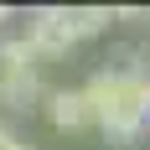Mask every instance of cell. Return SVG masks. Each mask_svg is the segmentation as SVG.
Returning a JSON list of instances; mask_svg holds the SVG:
<instances>
[{
  "mask_svg": "<svg viewBox=\"0 0 150 150\" xmlns=\"http://www.w3.org/2000/svg\"><path fill=\"white\" fill-rule=\"evenodd\" d=\"M5 140H16V135H11V129H5V124H0V145H5Z\"/></svg>",
  "mask_w": 150,
  "mask_h": 150,
  "instance_id": "6",
  "label": "cell"
},
{
  "mask_svg": "<svg viewBox=\"0 0 150 150\" xmlns=\"http://www.w3.org/2000/svg\"><path fill=\"white\" fill-rule=\"evenodd\" d=\"M36 67L42 62L31 57L26 36H5L0 42V104L5 109H31V98H36Z\"/></svg>",
  "mask_w": 150,
  "mask_h": 150,
  "instance_id": "2",
  "label": "cell"
},
{
  "mask_svg": "<svg viewBox=\"0 0 150 150\" xmlns=\"http://www.w3.org/2000/svg\"><path fill=\"white\" fill-rule=\"evenodd\" d=\"M47 119L57 124V129H88L93 124V109L88 98H83V88H57V93H47Z\"/></svg>",
  "mask_w": 150,
  "mask_h": 150,
  "instance_id": "3",
  "label": "cell"
},
{
  "mask_svg": "<svg viewBox=\"0 0 150 150\" xmlns=\"http://www.w3.org/2000/svg\"><path fill=\"white\" fill-rule=\"evenodd\" d=\"M52 11V21H57L62 31H67V42H83V36H98V31L114 21V11H104V5H83V11H67V5H47Z\"/></svg>",
  "mask_w": 150,
  "mask_h": 150,
  "instance_id": "4",
  "label": "cell"
},
{
  "mask_svg": "<svg viewBox=\"0 0 150 150\" xmlns=\"http://www.w3.org/2000/svg\"><path fill=\"white\" fill-rule=\"evenodd\" d=\"M83 98L93 109V124L104 129L114 145H129L140 140V129L150 124V73L135 62H119V67H104L83 83Z\"/></svg>",
  "mask_w": 150,
  "mask_h": 150,
  "instance_id": "1",
  "label": "cell"
},
{
  "mask_svg": "<svg viewBox=\"0 0 150 150\" xmlns=\"http://www.w3.org/2000/svg\"><path fill=\"white\" fill-rule=\"evenodd\" d=\"M0 150H31V145H21V140H5V145H0Z\"/></svg>",
  "mask_w": 150,
  "mask_h": 150,
  "instance_id": "5",
  "label": "cell"
},
{
  "mask_svg": "<svg viewBox=\"0 0 150 150\" xmlns=\"http://www.w3.org/2000/svg\"><path fill=\"white\" fill-rule=\"evenodd\" d=\"M0 21H11V11H5V5H0Z\"/></svg>",
  "mask_w": 150,
  "mask_h": 150,
  "instance_id": "7",
  "label": "cell"
}]
</instances>
